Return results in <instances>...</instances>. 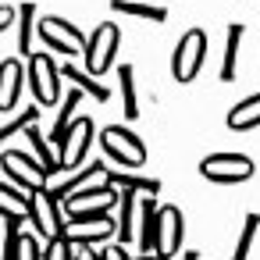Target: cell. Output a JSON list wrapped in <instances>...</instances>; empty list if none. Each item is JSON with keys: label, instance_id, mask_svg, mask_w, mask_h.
<instances>
[{"label": "cell", "instance_id": "cell-30", "mask_svg": "<svg viewBox=\"0 0 260 260\" xmlns=\"http://www.w3.org/2000/svg\"><path fill=\"white\" fill-rule=\"evenodd\" d=\"M40 260H72V242H68L64 235H57V239H50Z\"/></svg>", "mask_w": 260, "mask_h": 260}, {"label": "cell", "instance_id": "cell-9", "mask_svg": "<svg viewBox=\"0 0 260 260\" xmlns=\"http://www.w3.org/2000/svg\"><path fill=\"white\" fill-rule=\"evenodd\" d=\"M29 221H32V228H36V239H47V242L64 232L61 200H54V196L47 192V185L36 189V192H29Z\"/></svg>", "mask_w": 260, "mask_h": 260}, {"label": "cell", "instance_id": "cell-1", "mask_svg": "<svg viewBox=\"0 0 260 260\" xmlns=\"http://www.w3.org/2000/svg\"><path fill=\"white\" fill-rule=\"evenodd\" d=\"M118 47H121V29L114 22H100L93 29V36H86V50H82V72L100 79L114 68V57H118Z\"/></svg>", "mask_w": 260, "mask_h": 260}, {"label": "cell", "instance_id": "cell-34", "mask_svg": "<svg viewBox=\"0 0 260 260\" xmlns=\"http://www.w3.org/2000/svg\"><path fill=\"white\" fill-rule=\"evenodd\" d=\"M182 260H200V249H185V253H182Z\"/></svg>", "mask_w": 260, "mask_h": 260}, {"label": "cell", "instance_id": "cell-3", "mask_svg": "<svg viewBox=\"0 0 260 260\" xmlns=\"http://www.w3.org/2000/svg\"><path fill=\"white\" fill-rule=\"evenodd\" d=\"M100 150L107 153V160L121 164V168H143L146 164V143L128 132L125 125H107L100 132Z\"/></svg>", "mask_w": 260, "mask_h": 260}, {"label": "cell", "instance_id": "cell-33", "mask_svg": "<svg viewBox=\"0 0 260 260\" xmlns=\"http://www.w3.org/2000/svg\"><path fill=\"white\" fill-rule=\"evenodd\" d=\"M72 260H96L93 246H72Z\"/></svg>", "mask_w": 260, "mask_h": 260}, {"label": "cell", "instance_id": "cell-21", "mask_svg": "<svg viewBox=\"0 0 260 260\" xmlns=\"http://www.w3.org/2000/svg\"><path fill=\"white\" fill-rule=\"evenodd\" d=\"M0 217H29V192L11 182H0Z\"/></svg>", "mask_w": 260, "mask_h": 260}, {"label": "cell", "instance_id": "cell-25", "mask_svg": "<svg viewBox=\"0 0 260 260\" xmlns=\"http://www.w3.org/2000/svg\"><path fill=\"white\" fill-rule=\"evenodd\" d=\"M104 182H111L114 189L143 192V196H157V192H160V182H157V178H139V175H118V171H107Z\"/></svg>", "mask_w": 260, "mask_h": 260}, {"label": "cell", "instance_id": "cell-35", "mask_svg": "<svg viewBox=\"0 0 260 260\" xmlns=\"http://www.w3.org/2000/svg\"><path fill=\"white\" fill-rule=\"evenodd\" d=\"M139 260H164V256H157V253H146V256H139Z\"/></svg>", "mask_w": 260, "mask_h": 260}, {"label": "cell", "instance_id": "cell-16", "mask_svg": "<svg viewBox=\"0 0 260 260\" xmlns=\"http://www.w3.org/2000/svg\"><path fill=\"white\" fill-rule=\"evenodd\" d=\"M104 175H107L104 160H89L82 171H75V175H68V178H61V182H54V185H47V192H50L54 200H64V196H72V192L86 189L93 178H104Z\"/></svg>", "mask_w": 260, "mask_h": 260}, {"label": "cell", "instance_id": "cell-5", "mask_svg": "<svg viewBox=\"0 0 260 260\" xmlns=\"http://www.w3.org/2000/svg\"><path fill=\"white\" fill-rule=\"evenodd\" d=\"M118 207V189L111 182H96V185H86L72 196L61 200V210H64V221L68 217H82V214H111Z\"/></svg>", "mask_w": 260, "mask_h": 260}, {"label": "cell", "instance_id": "cell-18", "mask_svg": "<svg viewBox=\"0 0 260 260\" xmlns=\"http://www.w3.org/2000/svg\"><path fill=\"white\" fill-rule=\"evenodd\" d=\"M256 125H260V93L239 100V104L228 111V128H232V132H249V128H256Z\"/></svg>", "mask_w": 260, "mask_h": 260}, {"label": "cell", "instance_id": "cell-7", "mask_svg": "<svg viewBox=\"0 0 260 260\" xmlns=\"http://www.w3.org/2000/svg\"><path fill=\"white\" fill-rule=\"evenodd\" d=\"M93 139H96V121H93V118H86V114H79V118L68 125V132H64L61 146H57L61 171H75V168L86 160V153H89Z\"/></svg>", "mask_w": 260, "mask_h": 260}, {"label": "cell", "instance_id": "cell-12", "mask_svg": "<svg viewBox=\"0 0 260 260\" xmlns=\"http://www.w3.org/2000/svg\"><path fill=\"white\" fill-rule=\"evenodd\" d=\"M182 239H185V217H182V210L175 203L157 207V256L175 260V253L182 249Z\"/></svg>", "mask_w": 260, "mask_h": 260}, {"label": "cell", "instance_id": "cell-20", "mask_svg": "<svg viewBox=\"0 0 260 260\" xmlns=\"http://www.w3.org/2000/svg\"><path fill=\"white\" fill-rule=\"evenodd\" d=\"M25 136H29V146H32V157H36V164L47 171V178L50 175H57L61 171V160H57V153H54V146L43 139V132L36 128V125H29L25 128Z\"/></svg>", "mask_w": 260, "mask_h": 260}, {"label": "cell", "instance_id": "cell-10", "mask_svg": "<svg viewBox=\"0 0 260 260\" xmlns=\"http://www.w3.org/2000/svg\"><path fill=\"white\" fill-rule=\"evenodd\" d=\"M114 232H118L114 214H82V217H68L61 235L72 246H96V242L114 239Z\"/></svg>", "mask_w": 260, "mask_h": 260}, {"label": "cell", "instance_id": "cell-11", "mask_svg": "<svg viewBox=\"0 0 260 260\" xmlns=\"http://www.w3.org/2000/svg\"><path fill=\"white\" fill-rule=\"evenodd\" d=\"M36 36H40L50 50L68 54V57H75V54H82V50H86V36H82L68 18H57V15L40 18V22H36Z\"/></svg>", "mask_w": 260, "mask_h": 260}, {"label": "cell", "instance_id": "cell-23", "mask_svg": "<svg viewBox=\"0 0 260 260\" xmlns=\"http://www.w3.org/2000/svg\"><path fill=\"white\" fill-rule=\"evenodd\" d=\"M79 100H82V93L72 86L68 93H61V107H57V121H54V128H50V139L54 143H61L64 139V132H68V125L75 121V107H79Z\"/></svg>", "mask_w": 260, "mask_h": 260}, {"label": "cell", "instance_id": "cell-15", "mask_svg": "<svg viewBox=\"0 0 260 260\" xmlns=\"http://www.w3.org/2000/svg\"><path fill=\"white\" fill-rule=\"evenodd\" d=\"M136 246L146 253H157V200L139 196V224H136Z\"/></svg>", "mask_w": 260, "mask_h": 260}, {"label": "cell", "instance_id": "cell-13", "mask_svg": "<svg viewBox=\"0 0 260 260\" xmlns=\"http://www.w3.org/2000/svg\"><path fill=\"white\" fill-rule=\"evenodd\" d=\"M118 217H114V224H118V232H114V239H118V246H132L136 242V224H139V192H128V189H118Z\"/></svg>", "mask_w": 260, "mask_h": 260}, {"label": "cell", "instance_id": "cell-19", "mask_svg": "<svg viewBox=\"0 0 260 260\" xmlns=\"http://www.w3.org/2000/svg\"><path fill=\"white\" fill-rule=\"evenodd\" d=\"M242 36L246 29L235 22L228 25V36H224V61H221V82H235L239 75V47H242Z\"/></svg>", "mask_w": 260, "mask_h": 260}, {"label": "cell", "instance_id": "cell-2", "mask_svg": "<svg viewBox=\"0 0 260 260\" xmlns=\"http://www.w3.org/2000/svg\"><path fill=\"white\" fill-rule=\"evenodd\" d=\"M25 82L36 96V107H57L61 104V64H54L50 54H29Z\"/></svg>", "mask_w": 260, "mask_h": 260}, {"label": "cell", "instance_id": "cell-24", "mask_svg": "<svg viewBox=\"0 0 260 260\" xmlns=\"http://www.w3.org/2000/svg\"><path fill=\"white\" fill-rule=\"evenodd\" d=\"M111 11H121V15H128V18H146V22H157V25L168 22V11H164V8L139 4V0H111Z\"/></svg>", "mask_w": 260, "mask_h": 260}, {"label": "cell", "instance_id": "cell-8", "mask_svg": "<svg viewBox=\"0 0 260 260\" xmlns=\"http://www.w3.org/2000/svg\"><path fill=\"white\" fill-rule=\"evenodd\" d=\"M0 168H4V175L22 189V192H36L47 185V171L36 164L32 153H25L22 146H8L4 153H0Z\"/></svg>", "mask_w": 260, "mask_h": 260}, {"label": "cell", "instance_id": "cell-4", "mask_svg": "<svg viewBox=\"0 0 260 260\" xmlns=\"http://www.w3.org/2000/svg\"><path fill=\"white\" fill-rule=\"evenodd\" d=\"M200 175L217 185H239L256 175V164L246 153H210L200 160Z\"/></svg>", "mask_w": 260, "mask_h": 260}, {"label": "cell", "instance_id": "cell-31", "mask_svg": "<svg viewBox=\"0 0 260 260\" xmlns=\"http://www.w3.org/2000/svg\"><path fill=\"white\" fill-rule=\"evenodd\" d=\"M96 260H132V256H128V249H125V246H118V242H107V246L96 253Z\"/></svg>", "mask_w": 260, "mask_h": 260}, {"label": "cell", "instance_id": "cell-14", "mask_svg": "<svg viewBox=\"0 0 260 260\" xmlns=\"http://www.w3.org/2000/svg\"><path fill=\"white\" fill-rule=\"evenodd\" d=\"M22 86H25V68L18 57L0 61V111H15L22 100Z\"/></svg>", "mask_w": 260, "mask_h": 260}, {"label": "cell", "instance_id": "cell-28", "mask_svg": "<svg viewBox=\"0 0 260 260\" xmlns=\"http://www.w3.org/2000/svg\"><path fill=\"white\" fill-rule=\"evenodd\" d=\"M36 118H40V107H29V111H22V118L8 121V125H0V146H8L11 136H18V132H25L29 125H36Z\"/></svg>", "mask_w": 260, "mask_h": 260}, {"label": "cell", "instance_id": "cell-26", "mask_svg": "<svg viewBox=\"0 0 260 260\" xmlns=\"http://www.w3.org/2000/svg\"><path fill=\"white\" fill-rule=\"evenodd\" d=\"M15 25H18V50L29 54L32 50V40H36V4H22L15 8Z\"/></svg>", "mask_w": 260, "mask_h": 260}, {"label": "cell", "instance_id": "cell-6", "mask_svg": "<svg viewBox=\"0 0 260 260\" xmlns=\"http://www.w3.org/2000/svg\"><path fill=\"white\" fill-rule=\"evenodd\" d=\"M203 57H207V32L203 29H189L178 40L175 54H171V75H175V82H182V86L192 82L200 75V68H203Z\"/></svg>", "mask_w": 260, "mask_h": 260}, {"label": "cell", "instance_id": "cell-29", "mask_svg": "<svg viewBox=\"0 0 260 260\" xmlns=\"http://www.w3.org/2000/svg\"><path fill=\"white\" fill-rule=\"evenodd\" d=\"M40 256H43L40 239H36L32 232H25V228H22V239H18V256H15V260H40Z\"/></svg>", "mask_w": 260, "mask_h": 260}, {"label": "cell", "instance_id": "cell-32", "mask_svg": "<svg viewBox=\"0 0 260 260\" xmlns=\"http://www.w3.org/2000/svg\"><path fill=\"white\" fill-rule=\"evenodd\" d=\"M15 15H18L15 8H8V4H0V32H8V29L15 25Z\"/></svg>", "mask_w": 260, "mask_h": 260}, {"label": "cell", "instance_id": "cell-27", "mask_svg": "<svg viewBox=\"0 0 260 260\" xmlns=\"http://www.w3.org/2000/svg\"><path fill=\"white\" fill-rule=\"evenodd\" d=\"M256 232H260V214H256V210H249V214L242 217V232H239V239H235L232 260H249V249H253Z\"/></svg>", "mask_w": 260, "mask_h": 260}, {"label": "cell", "instance_id": "cell-22", "mask_svg": "<svg viewBox=\"0 0 260 260\" xmlns=\"http://www.w3.org/2000/svg\"><path fill=\"white\" fill-rule=\"evenodd\" d=\"M118 82H121V111H125V121H136V118H139L136 68H132V64H121V68H118Z\"/></svg>", "mask_w": 260, "mask_h": 260}, {"label": "cell", "instance_id": "cell-17", "mask_svg": "<svg viewBox=\"0 0 260 260\" xmlns=\"http://www.w3.org/2000/svg\"><path fill=\"white\" fill-rule=\"evenodd\" d=\"M61 75L82 93V96H93L96 104H107L111 100V93H107V86L100 82V79H93V75H86L82 68H75V64H61Z\"/></svg>", "mask_w": 260, "mask_h": 260}]
</instances>
